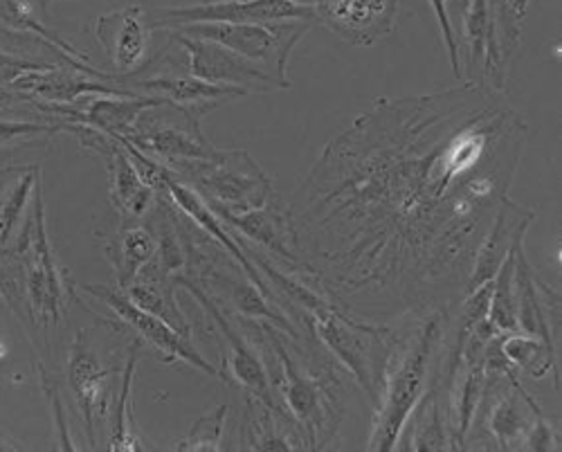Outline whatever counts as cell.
I'll use <instances>...</instances> for the list:
<instances>
[{
    "mask_svg": "<svg viewBox=\"0 0 562 452\" xmlns=\"http://www.w3.org/2000/svg\"><path fill=\"white\" fill-rule=\"evenodd\" d=\"M448 306L432 308L418 318L407 336H398L383 374L376 415L367 441L369 452L394 450L420 396L430 387L443 349Z\"/></svg>",
    "mask_w": 562,
    "mask_h": 452,
    "instance_id": "277c9868",
    "label": "cell"
},
{
    "mask_svg": "<svg viewBox=\"0 0 562 452\" xmlns=\"http://www.w3.org/2000/svg\"><path fill=\"white\" fill-rule=\"evenodd\" d=\"M169 38L176 41L187 55L190 75L218 86L244 88L248 93H270V90H289L291 86L279 81L274 75L252 64L250 59L214 41L187 36L176 30H167Z\"/></svg>",
    "mask_w": 562,
    "mask_h": 452,
    "instance_id": "30bf717a",
    "label": "cell"
},
{
    "mask_svg": "<svg viewBox=\"0 0 562 452\" xmlns=\"http://www.w3.org/2000/svg\"><path fill=\"white\" fill-rule=\"evenodd\" d=\"M41 190L38 165L0 167V252L16 244L19 221Z\"/></svg>",
    "mask_w": 562,
    "mask_h": 452,
    "instance_id": "ffe728a7",
    "label": "cell"
},
{
    "mask_svg": "<svg viewBox=\"0 0 562 452\" xmlns=\"http://www.w3.org/2000/svg\"><path fill=\"white\" fill-rule=\"evenodd\" d=\"M533 218H536L533 210L515 203L510 196L502 199V203L493 216L491 228L486 230V235L477 248L471 275H468V282H465V295L493 282L504 259L513 252L515 246L525 241V235L529 230V225L533 223Z\"/></svg>",
    "mask_w": 562,
    "mask_h": 452,
    "instance_id": "e0dca14e",
    "label": "cell"
},
{
    "mask_svg": "<svg viewBox=\"0 0 562 452\" xmlns=\"http://www.w3.org/2000/svg\"><path fill=\"white\" fill-rule=\"evenodd\" d=\"M252 331L270 385L279 389L284 410L306 432L311 450L326 448L345 419V389L334 365L304 351L302 338H293L270 323L252 325Z\"/></svg>",
    "mask_w": 562,
    "mask_h": 452,
    "instance_id": "7a4b0ae2",
    "label": "cell"
},
{
    "mask_svg": "<svg viewBox=\"0 0 562 452\" xmlns=\"http://www.w3.org/2000/svg\"><path fill=\"white\" fill-rule=\"evenodd\" d=\"M403 450H448L452 448L450 430L441 408V398L437 387L430 383L426 394L420 396L416 408L412 410L403 434L396 443Z\"/></svg>",
    "mask_w": 562,
    "mask_h": 452,
    "instance_id": "44dd1931",
    "label": "cell"
},
{
    "mask_svg": "<svg viewBox=\"0 0 562 452\" xmlns=\"http://www.w3.org/2000/svg\"><path fill=\"white\" fill-rule=\"evenodd\" d=\"M518 246H515V248H518ZM515 248L504 259L502 268L497 270V275L493 278L491 304H488V315H486V320L491 323V327L499 336L520 331V327H518V304H515Z\"/></svg>",
    "mask_w": 562,
    "mask_h": 452,
    "instance_id": "d4e9b609",
    "label": "cell"
},
{
    "mask_svg": "<svg viewBox=\"0 0 562 452\" xmlns=\"http://www.w3.org/2000/svg\"><path fill=\"white\" fill-rule=\"evenodd\" d=\"M83 291L92 297L102 300L117 315L122 325H126L145 342H149L154 349H158L167 363H184L212 378H221V381L225 378L223 372L214 363H210V360L194 347V342L190 338L178 334L162 318H158V315L139 308L135 302L128 300V295L120 286L88 284Z\"/></svg>",
    "mask_w": 562,
    "mask_h": 452,
    "instance_id": "ba28073f",
    "label": "cell"
},
{
    "mask_svg": "<svg viewBox=\"0 0 562 452\" xmlns=\"http://www.w3.org/2000/svg\"><path fill=\"white\" fill-rule=\"evenodd\" d=\"M227 405H218V408L212 415L201 417L192 430L184 434V439H180L178 443H173V450H192V452H201V450H218L221 448V439H223V430H225V421H227Z\"/></svg>",
    "mask_w": 562,
    "mask_h": 452,
    "instance_id": "4316f807",
    "label": "cell"
},
{
    "mask_svg": "<svg viewBox=\"0 0 562 452\" xmlns=\"http://www.w3.org/2000/svg\"><path fill=\"white\" fill-rule=\"evenodd\" d=\"M68 131L75 133L81 147L90 149L98 158L104 160L109 171V199L111 205L126 221H137L147 216L156 205V190L149 188L143 176L137 173L133 160L124 151V147L113 138V135L92 128L86 124L68 122Z\"/></svg>",
    "mask_w": 562,
    "mask_h": 452,
    "instance_id": "8fae6325",
    "label": "cell"
},
{
    "mask_svg": "<svg viewBox=\"0 0 562 452\" xmlns=\"http://www.w3.org/2000/svg\"><path fill=\"white\" fill-rule=\"evenodd\" d=\"M499 349L513 370H522L533 378L547 376L555 368V347L542 338L513 331L499 336Z\"/></svg>",
    "mask_w": 562,
    "mask_h": 452,
    "instance_id": "cb8c5ba5",
    "label": "cell"
},
{
    "mask_svg": "<svg viewBox=\"0 0 562 452\" xmlns=\"http://www.w3.org/2000/svg\"><path fill=\"white\" fill-rule=\"evenodd\" d=\"M176 289L178 284L173 275L165 273V270L151 259L143 270H139V275L124 289V293L139 308L158 315V318H162L178 334L192 340V325L180 310V304L176 300Z\"/></svg>",
    "mask_w": 562,
    "mask_h": 452,
    "instance_id": "d6986e66",
    "label": "cell"
},
{
    "mask_svg": "<svg viewBox=\"0 0 562 452\" xmlns=\"http://www.w3.org/2000/svg\"><path fill=\"white\" fill-rule=\"evenodd\" d=\"M8 98H10V95H8V93H0V104H3V102H5V100H8Z\"/></svg>",
    "mask_w": 562,
    "mask_h": 452,
    "instance_id": "d6a6232c",
    "label": "cell"
},
{
    "mask_svg": "<svg viewBox=\"0 0 562 452\" xmlns=\"http://www.w3.org/2000/svg\"><path fill=\"white\" fill-rule=\"evenodd\" d=\"M525 140V117L484 83L373 102L286 205L297 275L360 318L450 308Z\"/></svg>",
    "mask_w": 562,
    "mask_h": 452,
    "instance_id": "6da1fadb",
    "label": "cell"
},
{
    "mask_svg": "<svg viewBox=\"0 0 562 452\" xmlns=\"http://www.w3.org/2000/svg\"><path fill=\"white\" fill-rule=\"evenodd\" d=\"M203 3H216V0H203Z\"/></svg>",
    "mask_w": 562,
    "mask_h": 452,
    "instance_id": "836d02e7",
    "label": "cell"
},
{
    "mask_svg": "<svg viewBox=\"0 0 562 452\" xmlns=\"http://www.w3.org/2000/svg\"><path fill=\"white\" fill-rule=\"evenodd\" d=\"M432 12L437 14L441 34H443V43H446V50L452 64V72L454 77H461V59H459V41L457 34L452 30V19H450V0H428Z\"/></svg>",
    "mask_w": 562,
    "mask_h": 452,
    "instance_id": "f1b7e54d",
    "label": "cell"
},
{
    "mask_svg": "<svg viewBox=\"0 0 562 452\" xmlns=\"http://www.w3.org/2000/svg\"><path fill=\"white\" fill-rule=\"evenodd\" d=\"M398 8L401 0H317L313 16L340 41L369 48L394 32Z\"/></svg>",
    "mask_w": 562,
    "mask_h": 452,
    "instance_id": "5bb4252c",
    "label": "cell"
},
{
    "mask_svg": "<svg viewBox=\"0 0 562 452\" xmlns=\"http://www.w3.org/2000/svg\"><path fill=\"white\" fill-rule=\"evenodd\" d=\"M113 376L115 372L104 368L98 351L90 347L88 334L79 331L70 349L68 381L77 396L90 448H98V430L109 423V413L115 405Z\"/></svg>",
    "mask_w": 562,
    "mask_h": 452,
    "instance_id": "4fadbf2b",
    "label": "cell"
},
{
    "mask_svg": "<svg viewBox=\"0 0 562 452\" xmlns=\"http://www.w3.org/2000/svg\"><path fill=\"white\" fill-rule=\"evenodd\" d=\"M306 21H277V23H192L173 27L187 36L214 41L237 55L261 66L279 81L291 86L289 61L295 45L311 30Z\"/></svg>",
    "mask_w": 562,
    "mask_h": 452,
    "instance_id": "8992f818",
    "label": "cell"
},
{
    "mask_svg": "<svg viewBox=\"0 0 562 452\" xmlns=\"http://www.w3.org/2000/svg\"><path fill=\"white\" fill-rule=\"evenodd\" d=\"M137 353H139V342H133L128 347V355L124 360V376H122V387L113 405V437L109 441V450L120 452V450H139L143 448V441L135 439L131 432V392H133V374H135V363H137Z\"/></svg>",
    "mask_w": 562,
    "mask_h": 452,
    "instance_id": "484cf974",
    "label": "cell"
},
{
    "mask_svg": "<svg viewBox=\"0 0 562 452\" xmlns=\"http://www.w3.org/2000/svg\"><path fill=\"white\" fill-rule=\"evenodd\" d=\"M59 131H68V122L61 124H38V122H8L0 120V151H5L19 143H30L38 135H55Z\"/></svg>",
    "mask_w": 562,
    "mask_h": 452,
    "instance_id": "83f0119b",
    "label": "cell"
},
{
    "mask_svg": "<svg viewBox=\"0 0 562 452\" xmlns=\"http://www.w3.org/2000/svg\"><path fill=\"white\" fill-rule=\"evenodd\" d=\"M293 3H300V5H308V8H313L317 0H293Z\"/></svg>",
    "mask_w": 562,
    "mask_h": 452,
    "instance_id": "1f68e13d",
    "label": "cell"
},
{
    "mask_svg": "<svg viewBox=\"0 0 562 452\" xmlns=\"http://www.w3.org/2000/svg\"><path fill=\"white\" fill-rule=\"evenodd\" d=\"M3 450H21V445L16 441H12L8 434L0 432V452Z\"/></svg>",
    "mask_w": 562,
    "mask_h": 452,
    "instance_id": "4dcf8cb0",
    "label": "cell"
},
{
    "mask_svg": "<svg viewBox=\"0 0 562 452\" xmlns=\"http://www.w3.org/2000/svg\"><path fill=\"white\" fill-rule=\"evenodd\" d=\"M199 115L184 111L171 102L147 109L137 117L133 131L117 138L128 140L147 156L160 158L162 165L176 160H210L218 154L201 131ZM115 138V135H113Z\"/></svg>",
    "mask_w": 562,
    "mask_h": 452,
    "instance_id": "52a82bcc",
    "label": "cell"
},
{
    "mask_svg": "<svg viewBox=\"0 0 562 452\" xmlns=\"http://www.w3.org/2000/svg\"><path fill=\"white\" fill-rule=\"evenodd\" d=\"M210 205V203H207ZM212 212L227 225L229 230L239 233L244 239L261 248L266 255H274L289 270H300V261L293 244V225L286 203L274 196L268 205L246 212H234L221 205H210Z\"/></svg>",
    "mask_w": 562,
    "mask_h": 452,
    "instance_id": "2e32d148",
    "label": "cell"
},
{
    "mask_svg": "<svg viewBox=\"0 0 562 452\" xmlns=\"http://www.w3.org/2000/svg\"><path fill=\"white\" fill-rule=\"evenodd\" d=\"M165 167L205 203L234 212L263 207L277 196L272 180L246 149H218L210 160H176Z\"/></svg>",
    "mask_w": 562,
    "mask_h": 452,
    "instance_id": "5b68a950",
    "label": "cell"
},
{
    "mask_svg": "<svg viewBox=\"0 0 562 452\" xmlns=\"http://www.w3.org/2000/svg\"><path fill=\"white\" fill-rule=\"evenodd\" d=\"M0 23L10 27V30H14V32H27V34L36 36L45 45H50L55 53H59V57H64L66 64H70L72 68H77L81 72H88V75L104 79V81H115L117 79L115 75H109V72L95 68L92 64H88L86 57L79 50H75L72 45H68L64 38H59L53 30L41 25L32 16V12L21 3V0H0Z\"/></svg>",
    "mask_w": 562,
    "mask_h": 452,
    "instance_id": "603a6c76",
    "label": "cell"
},
{
    "mask_svg": "<svg viewBox=\"0 0 562 452\" xmlns=\"http://www.w3.org/2000/svg\"><path fill=\"white\" fill-rule=\"evenodd\" d=\"M55 64L48 61H34V59H25V57H16V55H8L0 53V88H10L14 81H19L23 75L34 72V70H45L53 68Z\"/></svg>",
    "mask_w": 562,
    "mask_h": 452,
    "instance_id": "f546056e",
    "label": "cell"
},
{
    "mask_svg": "<svg viewBox=\"0 0 562 452\" xmlns=\"http://www.w3.org/2000/svg\"><path fill=\"white\" fill-rule=\"evenodd\" d=\"M173 280H176V284L180 289L190 291L196 297V302L205 308V313L210 315L212 323L216 325L218 334L227 340L229 351H232L229 363H227L229 370H232V378L237 381L248 394H252L259 400H263L266 405H270V408H284V405H281L277 400V396H274V389L270 385V378H268V372H266V365H263L259 351L250 344V338H246L241 334V329H237V325L232 327L229 315L221 306V302L216 297H212L205 286H201L199 282L190 280V278L182 275V273L173 275Z\"/></svg>",
    "mask_w": 562,
    "mask_h": 452,
    "instance_id": "7c38bea8",
    "label": "cell"
},
{
    "mask_svg": "<svg viewBox=\"0 0 562 452\" xmlns=\"http://www.w3.org/2000/svg\"><path fill=\"white\" fill-rule=\"evenodd\" d=\"M154 32L149 12L143 5H128L98 19L95 38L111 59L115 77H133L145 70Z\"/></svg>",
    "mask_w": 562,
    "mask_h": 452,
    "instance_id": "9a60e30c",
    "label": "cell"
},
{
    "mask_svg": "<svg viewBox=\"0 0 562 452\" xmlns=\"http://www.w3.org/2000/svg\"><path fill=\"white\" fill-rule=\"evenodd\" d=\"M154 30H173L192 23H277L306 21L315 23L313 8L293 0H216L187 8H158L149 12Z\"/></svg>",
    "mask_w": 562,
    "mask_h": 452,
    "instance_id": "9c48e42d",
    "label": "cell"
},
{
    "mask_svg": "<svg viewBox=\"0 0 562 452\" xmlns=\"http://www.w3.org/2000/svg\"><path fill=\"white\" fill-rule=\"evenodd\" d=\"M158 237L151 225H131L106 241V259L113 265L117 286L124 291L156 255Z\"/></svg>",
    "mask_w": 562,
    "mask_h": 452,
    "instance_id": "7402d4cb",
    "label": "cell"
},
{
    "mask_svg": "<svg viewBox=\"0 0 562 452\" xmlns=\"http://www.w3.org/2000/svg\"><path fill=\"white\" fill-rule=\"evenodd\" d=\"M131 90L143 95L165 98L167 102L182 106L184 111H190L199 117H205L214 106H221L223 102L250 95L244 88L210 83L194 75H158V77L135 81Z\"/></svg>",
    "mask_w": 562,
    "mask_h": 452,
    "instance_id": "ac0fdd59",
    "label": "cell"
},
{
    "mask_svg": "<svg viewBox=\"0 0 562 452\" xmlns=\"http://www.w3.org/2000/svg\"><path fill=\"white\" fill-rule=\"evenodd\" d=\"M0 257L8 259L0 268V295L10 297L14 310L23 313L27 329L48 344L53 329L66 318V297L72 295L75 284L59 268L50 246L41 190L32 201L16 244Z\"/></svg>",
    "mask_w": 562,
    "mask_h": 452,
    "instance_id": "3957f363",
    "label": "cell"
}]
</instances>
